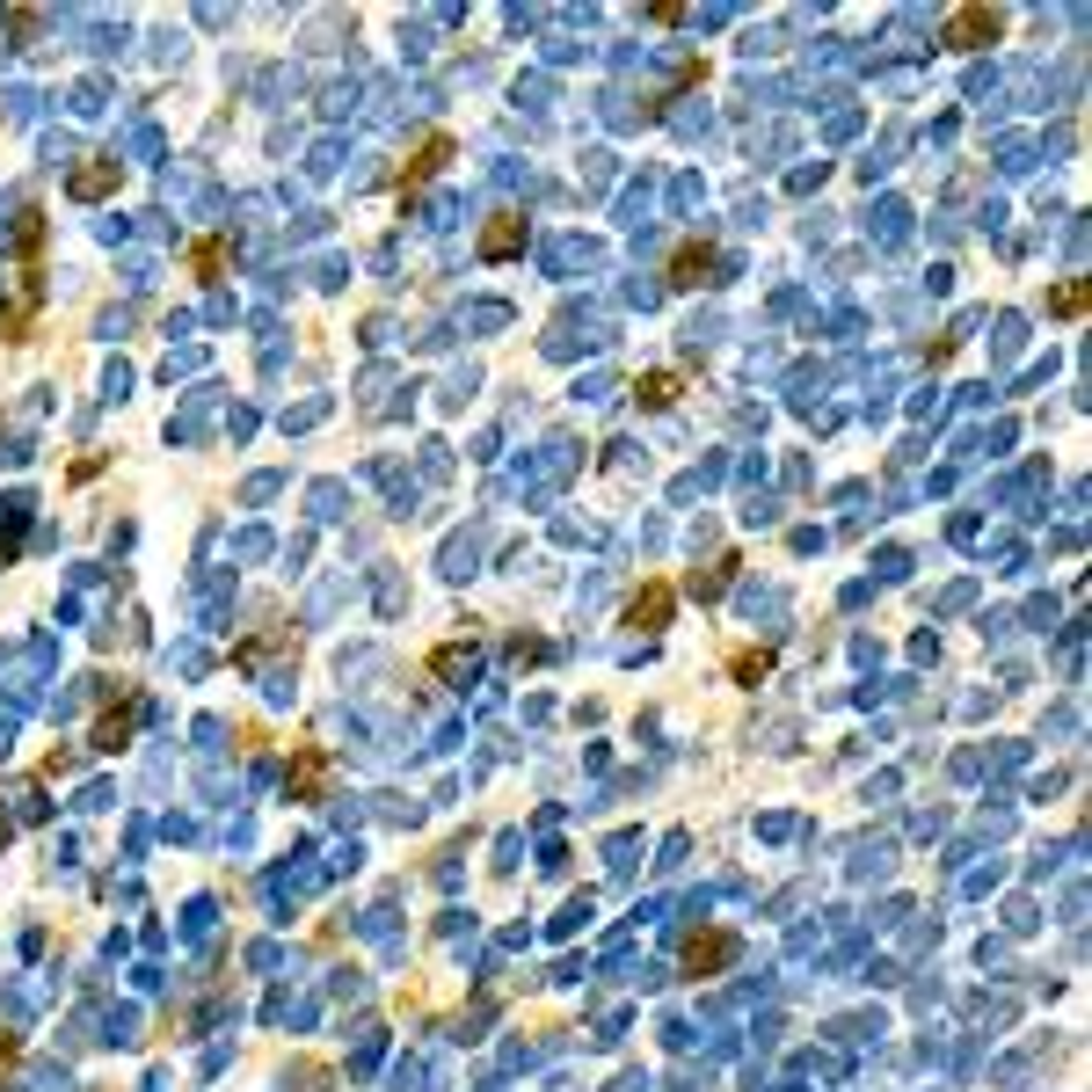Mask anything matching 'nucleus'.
<instances>
[{"label":"nucleus","instance_id":"1","mask_svg":"<svg viewBox=\"0 0 1092 1092\" xmlns=\"http://www.w3.org/2000/svg\"><path fill=\"white\" fill-rule=\"evenodd\" d=\"M976 36H997V15L991 8H961L947 23V44H976Z\"/></svg>","mask_w":1092,"mask_h":1092},{"label":"nucleus","instance_id":"7","mask_svg":"<svg viewBox=\"0 0 1092 1092\" xmlns=\"http://www.w3.org/2000/svg\"><path fill=\"white\" fill-rule=\"evenodd\" d=\"M109 190V168H81L73 175V197H102Z\"/></svg>","mask_w":1092,"mask_h":1092},{"label":"nucleus","instance_id":"3","mask_svg":"<svg viewBox=\"0 0 1092 1092\" xmlns=\"http://www.w3.org/2000/svg\"><path fill=\"white\" fill-rule=\"evenodd\" d=\"M671 619V583H656L649 598H634V626H663Z\"/></svg>","mask_w":1092,"mask_h":1092},{"label":"nucleus","instance_id":"5","mask_svg":"<svg viewBox=\"0 0 1092 1092\" xmlns=\"http://www.w3.org/2000/svg\"><path fill=\"white\" fill-rule=\"evenodd\" d=\"M517 240H525V226H517V219H503V226L481 233V255H517Z\"/></svg>","mask_w":1092,"mask_h":1092},{"label":"nucleus","instance_id":"2","mask_svg":"<svg viewBox=\"0 0 1092 1092\" xmlns=\"http://www.w3.org/2000/svg\"><path fill=\"white\" fill-rule=\"evenodd\" d=\"M671 270H677V285H699V277H707V270H714V248H707V240H684V248H677V263H671Z\"/></svg>","mask_w":1092,"mask_h":1092},{"label":"nucleus","instance_id":"4","mask_svg":"<svg viewBox=\"0 0 1092 1092\" xmlns=\"http://www.w3.org/2000/svg\"><path fill=\"white\" fill-rule=\"evenodd\" d=\"M729 954H736V939H729V932H707V939L692 947V969H721Z\"/></svg>","mask_w":1092,"mask_h":1092},{"label":"nucleus","instance_id":"8","mask_svg":"<svg viewBox=\"0 0 1092 1092\" xmlns=\"http://www.w3.org/2000/svg\"><path fill=\"white\" fill-rule=\"evenodd\" d=\"M1057 313H1085V285H1063L1057 291Z\"/></svg>","mask_w":1092,"mask_h":1092},{"label":"nucleus","instance_id":"6","mask_svg":"<svg viewBox=\"0 0 1092 1092\" xmlns=\"http://www.w3.org/2000/svg\"><path fill=\"white\" fill-rule=\"evenodd\" d=\"M677 394V379L671 372H656V379H641V401H649V409H663V401Z\"/></svg>","mask_w":1092,"mask_h":1092}]
</instances>
